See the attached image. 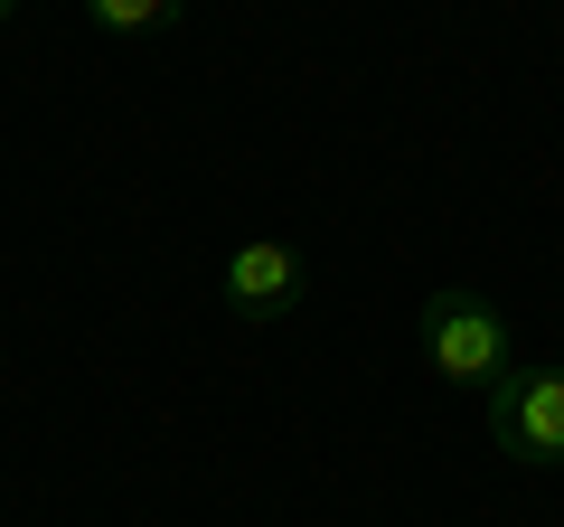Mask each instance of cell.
I'll list each match as a JSON object with an SVG mask.
<instances>
[{"label":"cell","instance_id":"obj_5","mask_svg":"<svg viewBox=\"0 0 564 527\" xmlns=\"http://www.w3.org/2000/svg\"><path fill=\"white\" fill-rule=\"evenodd\" d=\"M10 10H20V0H0V20H10Z\"/></svg>","mask_w":564,"mask_h":527},{"label":"cell","instance_id":"obj_1","mask_svg":"<svg viewBox=\"0 0 564 527\" xmlns=\"http://www.w3.org/2000/svg\"><path fill=\"white\" fill-rule=\"evenodd\" d=\"M414 340H423V358H433V377L443 386H499L508 377V311L499 302H480L470 283H443L433 302H423V321H414Z\"/></svg>","mask_w":564,"mask_h":527},{"label":"cell","instance_id":"obj_4","mask_svg":"<svg viewBox=\"0 0 564 527\" xmlns=\"http://www.w3.org/2000/svg\"><path fill=\"white\" fill-rule=\"evenodd\" d=\"M188 0H85V20L104 29V39H151V29H170Z\"/></svg>","mask_w":564,"mask_h":527},{"label":"cell","instance_id":"obj_2","mask_svg":"<svg viewBox=\"0 0 564 527\" xmlns=\"http://www.w3.org/2000/svg\"><path fill=\"white\" fill-rule=\"evenodd\" d=\"M489 443L527 471H564V367H508L489 386Z\"/></svg>","mask_w":564,"mask_h":527},{"label":"cell","instance_id":"obj_3","mask_svg":"<svg viewBox=\"0 0 564 527\" xmlns=\"http://www.w3.org/2000/svg\"><path fill=\"white\" fill-rule=\"evenodd\" d=\"M302 255L282 236H245L236 255H226V311H236L245 330H273V321H292L302 311Z\"/></svg>","mask_w":564,"mask_h":527}]
</instances>
